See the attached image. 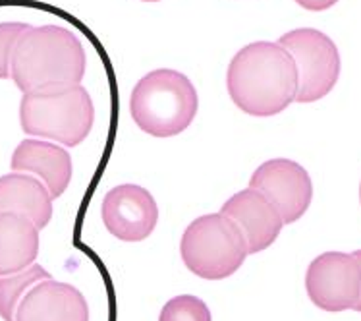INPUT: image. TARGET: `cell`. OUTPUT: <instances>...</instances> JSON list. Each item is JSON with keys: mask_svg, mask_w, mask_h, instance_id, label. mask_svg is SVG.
I'll use <instances>...</instances> for the list:
<instances>
[{"mask_svg": "<svg viewBox=\"0 0 361 321\" xmlns=\"http://www.w3.org/2000/svg\"><path fill=\"white\" fill-rule=\"evenodd\" d=\"M226 90L234 105L245 114L274 116L295 101L298 68L279 43H250L230 62Z\"/></svg>", "mask_w": 361, "mask_h": 321, "instance_id": "6da1fadb", "label": "cell"}, {"mask_svg": "<svg viewBox=\"0 0 361 321\" xmlns=\"http://www.w3.org/2000/svg\"><path fill=\"white\" fill-rule=\"evenodd\" d=\"M87 56L81 41L60 25L30 28L12 54L10 75L22 93L78 85L85 75Z\"/></svg>", "mask_w": 361, "mask_h": 321, "instance_id": "7a4b0ae2", "label": "cell"}, {"mask_svg": "<svg viewBox=\"0 0 361 321\" xmlns=\"http://www.w3.org/2000/svg\"><path fill=\"white\" fill-rule=\"evenodd\" d=\"M200 99L193 83L176 70L161 68L135 83L130 99L133 122L145 134L172 138L182 134L197 114Z\"/></svg>", "mask_w": 361, "mask_h": 321, "instance_id": "3957f363", "label": "cell"}, {"mask_svg": "<svg viewBox=\"0 0 361 321\" xmlns=\"http://www.w3.org/2000/svg\"><path fill=\"white\" fill-rule=\"evenodd\" d=\"M20 122L25 134L49 138L75 147L91 132L95 122L93 99L83 85L23 93Z\"/></svg>", "mask_w": 361, "mask_h": 321, "instance_id": "277c9868", "label": "cell"}, {"mask_svg": "<svg viewBox=\"0 0 361 321\" xmlns=\"http://www.w3.org/2000/svg\"><path fill=\"white\" fill-rule=\"evenodd\" d=\"M180 254L193 275L222 281L234 275L247 258V242L238 224L222 213L197 217L185 229Z\"/></svg>", "mask_w": 361, "mask_h": 321, "instance_id": "5b68a950", "label": "cell"}, {"mask_svg": "<svg viewBox=\"0 0 361 321\" xmlns=\"http://www.w3.org/2000/svg\"><path fill=\"white\" fill-rule=\"evenodd\" d=\"M279 45L286 49L298 68V103H315L334 90L340 78V53L329 35L300 28L284 33Z\"/></svg>", "mask_w": 361, "mask_h": 321, "instance_id": "8992f818", "label": "cell"}, {"mask_svg": "<svg viewBox=\"0 0 361 321\" xmlns=\"http://www.w3.org/2000/svg\"><path fill=\"white\" fill-rule=\"evenodd\" d=\"M361 267L354 254L326 252L315 258L305 273V291L324 312L354 310L360 298Z\"/></svg>", "mask_w": 361, "mask_h": 321, "instance_id": "52a82bcc", "label": "cell"}, {"mask_svg": "<svg viewBox=\"0 0 361 321\" xmlns=\"http://www.w3.org/2000/svg\"><path fill=\"white\" fill-rule=\"evenodd\" d=\"M250 188L273 203L284 224L300 221L310 210L313 198L310 172L290 159H271L257 166L250 180Z\"/></svg>", "mask_w": 361, "mask_h": 321, "instance_id": "ba28073f", "label": "cell"}, {"mask_svg": "<svg viewBox=\"0 0 361 321\" xmlns=\"http://www.w3.org/2000/svg\"><path fill=\"white\" fill-rule=\"evenodd\" d=\"M101 217L112 236L122 242H141L155 231L159 207L145 188L120 184L104 195Z\"/></svg>", "mask_w": 361, "mask_h": 321, "instance_id": "9c48e42d", "label": "cell"}, {"mask_svg": "<svg viewBox=\"0 0 361 321\" xmlns=\"http://www.w3.org/2000/svg\"><path fill=\"white\" fill-rule=\"evenodd\" d=\"M221 213L232 219L243 232L250 255L273 246L284 226L276 207L253 188L242 190L226 200L221 207Z\"/></svg>", "mask_w": 361, "mask_h": 321, "instance_id": "30bf717a", "label": "cell"}, {"mask_svg": "<svg viewBox=\"0 0 361 321\" xmlns=\"http://www.w3.org/2000/svg\"><path fill=\"white\" fill-rule=\"evenodd\" d=\"M14 321H89L87 300L72 284L47 279L25 292Z\"/></svg>", "mask_w": 361, "mask_h": 321, "instance_id": "8fae6325", "label": "cell"}, {"mask_svg": "<svg viewBox=\"0 0 361 321\" xmlns=\"http://www.w3.org/2000/svg\"><path fill=\"white\" fill-rule=\"evenodd\" d=\"M12 171L33 172L43 180L47 190L51 192L52 200H56L66 192L72 180V159L66 150L54 143L39 142V140H23L16 147L12 161Z\"/></svg>", "mask_w": 361, "mask_h": 321, "instance_id": "7c38bea8", "label": "cell"}, {"mask_svg": "<svg viewBox=\"0 0 361 321\" xmlns=\"http://www.w3.org/2000/svg\"><path fill=\"white\" fill-rule=\"evenodd\" d=\"M4 211L27 217L41 231L52 219V195L35 176L12 172L0 176V213Z\"/></svg>", "mask_w": 361, "mask_h": 321, "instance_id": "4fadbf2b", "label": "cell"}, {"mask_svg": "<svg viewBox=\"0 0 361 321\" xmlns=\"http://www.w3.org/2000/svg\"><path fill=\"white\" fill-rule=\"evenodd\" d=\"M39 254V229L27 217L0 213V277L33 265Z\"/></svg>", "mask_w": 361, "mask_h": 321, "instance_id": "5bb4252c", "label": "cell"}, {"mask_svg": "<svg viewBox=\"0 0 361 321\" xmlns=\"http://www.w3.org/2000/svg\"><path fill=\"white\" fill-rule=\"evenodd\" d=\"M51 279V273L41 265H30L20 273L0 279V317L4 321L16 320V310L31 286Z\"/></svg>", "mask_w": 361, "mask_h": 321, "instance_id": "9a60e30c", "label": "cell"}, {"mask_svg": "<svg viewBox=\"0 0 361 321\" xmlns=\"http://www.w3.org/2000/svg\"><path fill=\"white\" fill-rule=\"evenodd\" d=\"M159 321H213V315L203 300L192 294H182L162 306Z\"/></svg>", "mask_w": 361, "mask_h": 321, "instance_id": "2e32d148", "label": "cell"}, {"mask_svg": "<svg viewBox=\"0 0 361 321\" xmlns=\"http://www.w3.org/2000/svg\"><path fill=\"white\" fill-rule=\"evenodd\" d=\"M31 25L20 22L0 23V80L10 78V62L18 41Z\"/></svg>", "mask_w": 361, "mask_h": 321, "instance_id": "e0dca14e", "label": "cell"}, {"mask_svg": "<svg viewBox=\"0 0 361 321\" xmlns=\"http://www.w3.org/2000/svg\"><path fill=\"white\" fill-rule=\"evenodd\" d=\"M295 2L305 10H311V12H323V10L334 6L338 0H295Z\"/></svg>", "mask_w": 361, "mask_h": 321, "instance_id": "ac0fdd59", "label": "cell"}, {"mask_svg": "<svg viewBox=\"0 0 361 321\" xmlns=\"http://www.w3.org/2000/svg\"><path fill=\"white\" fill-rule=\"evenodd\" d=\"M354 258L357 260V263H360V267H361V250L354 252ZM354 310L355 312H361V289H360V298H357V302H355Z\"/></svg>", "mask_w": 361, "mask_h": 321, "instance_id": "d6986e66", "label": "cell"}, {"mask_svg": "<svg viewBox=\"0 0 361 321\" xmlns=\"http://www.w3.org/2000/svg\"><path fill=\"white\" fill-rule=\"evenodd\" d=\"M143 2H159V0H143Z\"/></svg>", "mask_w": 361, "mask_h": 321, "instance_id": "ffe728a7", "label": "cell"}, {"mask_svg": "<svg viewBox=\"0 0 361 321\" xmlns=\"http://www.w3.org/2000/svg\"><path fill=\"white\" fill-rule=\"evenodd\" d=\"M360 202H361V186H360Z\"/></svg>", "mask_w": 361, "mask_h": 321, "instance_id": "44dd1931", "label": "cell"}]
</instances>
